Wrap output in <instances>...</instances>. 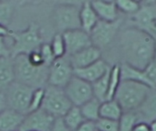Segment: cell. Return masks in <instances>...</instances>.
Segmentation results:
<instances>
[{
	"instance_id": "17",
	"label": "cell",
	"mask_w": 156,
	"mask_h": 131,
	"mask_svg": "<svg viewBox=\"0 0 156 131\" xmlns=\"http://www.w3.org/2000/svg\"><path fill=\"white\" fill-rule=\"evenodd\" d=\"M139 122L150 124L156 120V89L152 88L141 104V106L135 110Z\"/></svg>"
},
{
	"instance_id": "22",
	"label": "cell",
	"mask_w": 156,
	"mask_h": 131,
	"mask_svg": "<svg viewBox=\"0 0 156 131\" xmlns=\"http://www.w3.org/2000/svg\"><path fill=\"white\" fill-rule=\"evenodd\" d=\"M121 68V78L122 80H131V81H136L139 83H143L148 87H151V84L144 73V70H140L137 68H134L133 67H130L128 65L122 64L120 65Z\"/></svg>"
},
{
	"instance_id": "30",
	"label": "cell",
	"mask_w": 156,
	"mask_h": 131,
	"mask_svg": "<svg viewBox=\"0 0 156 131\" xmlns=\"http://www.w3.org/2000/svg\"><path fill=\"white\" fill-rule=\"evenodd\" d=\"M49 44H50L52 52L56 59L66 56V45H65V41H64L62 34L56 33L54 36L52 37L51 43Z\"/></svg>"
},
{
	"instance_id": "44",
	"label": "cell",
	"mask_w": 156,
	"mask_h": 131,
	"mask_svg": "<svg viewBox=\"0 0 156 131\" xmlns=\"http://www.w3.org/2000/svg\"><path fill=\"white\" fill-rule=\"evenodd\" d=\"M154 32H155V36H156V25H155V29H154Z\"/></svg>"
},
{
	"instance_id": "9",
	"label": "cell",
	"mask_w": 156,
	"mask_h": 131,
	"mask_svg": "<svg viewBox=\"0 0 156 131\" xmlns=\"http://www.w3.org/2000/svg\"><path fill=\"white\" fill-rule=\"evenodd\" d=\"M34 89L14 81L5 91L7 108L22 115H27Z\"/></svg>"
},
{
	"instance_id": "14",
	"label": "cell",
	"mask_w": 156,
	"mask_h": 131,
	"mask_svg": "<svg viewBox=\"0 0 156 131\" xmlns=\"http://www.w3.org/2000/svg\"><path fill=\"white\" fill-rule=\"evenodd\" d=\"M112 66L101 58L97 62L80 69H74V76L87 81L90 84L94 83L101 77H103L110 69Z\"/></svg>"
},
{
	"instance_id": "36",
	"label": "cell",
	"mask_w": 156,
	"mask_h": 131,
	"mask_svg": "<svg viewBox=\"0 0 156 131\" xmlns=\"http://www.w3.org/2000/svg\"><path fill=\"white\" fill-rule=\"evenodd\" d=\"M29 61L33 64V65H36V66H45L44 65V62H43V59L38 52V50L37 51H34L32 53H30L28 56H27Z\"/></svg>"
},
{
	"instance_id": "43",
	"label": "cell",
	"mask_w": 156,
	"mask_h": 131,
	"mask_svg": "<svg viewBox=\"0 0 156 131\" xmlns=\"http://www.w3.org/2000/svg\"><path fill=\"white\" fill-rule=\"evenodd\" d=\"M153 60H155L156 61V45H155V51H154V59Z\"/></svg>"
},
{
	"instance_id": "2",
	"label": "cell",
	"mask_w": 156,
	"mask_h": 131,
	"mask_svg": "<svg viewBox=\"0 0 156 131\" xmlns=\"http://www.w3.org/2000/svg\"><path fill=\"white\" fill-rule=\"evenodd\" d=\"M14 60L15 81L33 89L44 88L48 86L49 67L33 65L27 56H17Z\"/></svg>"
},
{
	"instance_id": "26",
	"label": "cell",
	"mask_w": 156,
	"mask_h": 131,
	"mask_svg": "<svg viewBox=\"0 0 156 131\" xmlns=\"http://www.w3.org/2000/svg\"><path fill=\"white\" fill-rule=\"evenodd\" d=\"M112 68V67H111ZM111 70V69H110ZM110 70L100 79L95 81L91 84L93 96L95 98H97L101 103L107 100V95H108V88H109V75Z\"/></svg>"
},
{
	"instance_id": "28",
	"label": "cell",
	"mask_w": 156,
	"mask_h": 131,
	"mask_svg": "<svg viewBox=\"0 0 156 131\" xmlns=\"http://www.w3.org/2000/svg\"><path fill=\"white\" fill-rule=\"evenodd\" d=\"M119 121V131H133L139 123V118L135 111L123 112Z\"/></svg>"
},
{
	"instance_id": "20",
	"label": "cell",
	"mask_w": 156,
	"mask_h": 131,
	"mask_svg": "<svg viewBox=\"0 0 156 131\" xmlns=\"http://www.w3.org/2000/svg\"><path fill=\"white\" fill-rule=\"evenodd\" d=\"M15 81L14 60L12 57L0 58V91L5 92Z\"/></svg>"
},
{
	"instance_id": "37",
	"label": "cell",
	"mask_w": 156,
	"mask_h": 131,
	"mask_svg": "<svg viewBox=\"0 0 156 131\" xmlns=\"http://www.w3.org/2000/svg\"><path fill=\"white\" fill-rule=\"evenodd\" d=\"M51 131H70L69 129V128L65 125L64 121L62 119H56L54 123H53V126H52V129Z\"/></svg>"
},
{
	"instance_id": "25",
	"label": "cell",
	"mask_w": 156,
	"mask_h": 131,
	"mask_svg": "<svg viewBox=\"0 0 156 131\" xmlns=\"http://www.w3.org/2000/svg\"><path fill=\"white\" fill-rule=\"evenodd\" d=\"M65 125L69 128L70 131L76 130L83 122H85V119L80 111V107L72 106V108L65 114L62 118Z\"/></svg>"
},
{
	"instance_id": "10",
	"label": "cell",
	"mask_w": 156,
	"mask_h": 131,
	"mask_svg": "<svg viewBox=\"0 0 156 131\" xmlns=\"http://www.w3.org/2000/svg\"><path fill=\"white\" fill-rule=\"evenodd\" d=\"M74 77V68L69 61V57L65 56L57 58L49 67L48 85L65 88Z\"/></svg>"
},
{
	"instance_id": "21",
	"label": "cell",
	"mask_w": 156,
	"mask_h": 131,
	"mask_svg": "<svg viewBox=\"0 0 156 131\" xmlns=\"http://www.w3.org/2000/svg\"><path fill=\"white\" fill-rule=\"evenodd\" d=\"M24 3L20 0H0V24L8 27L17 7Z\"/></svg>"
},
{
	"instance_id": "8",
	"label": "cell",
	"mask_w": 156,
	"mask_h": 131,
	"mask_svg": "<svg viewBox=\"0 0 156 131\" xmlns=\"http://www.w3.org/2000/svg\"><path fill=\"white\" fill-rule=\"evenodd\" d=\"M124 24L144 30L156 38L154 32L156 25V1H141L140 8L135 14L130 16H124Z\"/></svg>"
},
{
	"instance_id": "40",
	"label": "cell",
	"mask_w": 156,
	"mask_h": 131,
	"mask_svg": "<svg viewBox=\"0 0 156 131\" xmlns=\"http://www.w3.org/2000/svg\"><path fill=\"white\" fill-rule=\"evenodd\" d=\"M133 131H151L150 130V128H149V125L146 124V123H144V122H139Z\"/></svg>"
},
{
	"instance_id": "35",
	"label": "cell",
	"mask_w": 156,
	"mask_h": 131,
	"mask_svg": "<svg viewBox=\"0 0 156 131\" xmlns=\"http://www.w3.org/2000/svg\"><path fill=\"white\" fill-rule=\"evenodd\" d=\"M1 57H11L10 46L5 43V37H0V58Z\"/></svg>"
},
{
	"instance_id": "42",
	"label": "cell",
	"mask_w": 156,
	"mask_h": 131,
	"mask_svg": "<svg viewBox=\"0 0 156 131\" xmlns=\"http://www.w3.org/2000/svg\"><path fill=\"white\" fill-rule=\"evenodd\" d=\"M149 125V128H150V130L151 131H156V120L155 121H153L151 122Z\"/></svg>"
},
{
	"instance_id": "6",
	"label": "cell",
	"mask_w": 156,
	"mask_h": 131,
	"mask_svg": "<svg viewBox=\"0 0 156 131\" xmlns=\"http://www.w3.org/2000/svg\"><path fill=\"white\" fill-rule=\"evenodd\" d=\"M124 24V16H122L114 22H105L99 20L97 25L90 33L92 46L101 52L108 50L114 43L119 32Z\"/></svg>"
},
{
	"instance_id": "16",
	"label": "cell",
	"mask_w": 156,
	"mask_h": 131,
	"mask_svg": "<svg viewBox=\"0 0 156 131\" xmlns=\"http://www.w3.org/2000/svg\"><path fill=\"white\" fill-rule=\"evenodd\" d=\"M90 5L97 14L99 19L101 21L114 22L122 16L117 8L115 1L93 0L90 1Z\"/></svg>"
},
{
	"instance_id": "32",
	"label": "cell",
	"mask_w": 156,
	"mask_h": 131,
	"mask_svg": "<svg viewBox=\"0 0 156 131\" xmlns=\"http://www.w3.org/2000/svg\"><path fill=\"white\" fill-rule=\"evenodd\" d=\"M38 52H39V54L43 59L44 65L48 67H50V66L56 60V57L52 52L50 44L49 43H43L40 46V47L38 48Z\"/></svg>"
},
{
	"instance_id": "4",
	"label": "cell",
	"mask_w": 156,
	"mask_h": 131,
	"mask_svg": "<svg viewBox=\"0 0 156 131\" xmlns=\"http://www.w3.org/2000/svg\"><path fill=\"white\" fill-rule=\"evenodd\" d=\"M152 88L143 83L122 80L114 96L123 112L135 111L144 102Z\"/></svg>"
},
{
	"instance_id": "12",
	"label": "cell",
	"mask_w": 156,
	"mask_h": 131,
	"mask_svg": "<svg viewBox=\"0 0 156 131\" xmlns=\"http://www.w3.org/2000/svg\"><path fill=\"white\" fill-rule=\"evenodd\" d=\"M66 45V56H72L92 46L90 34L81 28L67 31L62 34Z\"/></svg>"
},
{
	"instance_id": "45",
	"label": "cell",
	"mask_w": 156,
	"mask_h": 131,
	"mask_svg": "<svg viewBox=\"0 0 156 131\" xmlns=\"http://www.w3.org/2000/svg\"><path fill=\"white\" fill-rule=\"evenodd\" d=\"M155 88V89H156V87H155V88Z\"/></svg>"
},
{
	"instance_id": "19",
	"label": "cell",
	"mask_w": 156,
	"mask_h": 131,
	"mask_svg": "<svg viewBox=\"0 0 156 131\" xmlns=\"http://www.w3.org/2000/svg\"><path fill=\"white\" fill-rule=\"evenodd\" d=\"M99 17L90 5V1L82 2L80 11V28L87 33H90L93 27L99 22Z\"/></svg>"
},
{
	"instance_id": "11",
	"label": "cell",
	"mask_w": 156,
	"mask_h": 131,
	"mask_svg": "<svg viewBox=\"0 0 156 131\" xmlns=\"http://www.w3.org/2000/svg\"><path fill=\"white\" fill-rule=\"evenodd\" d=\"M64 91L72 106L75 107H80L94 98L91 84L76 76L65 87Z\"/></svg>"
},
{
	"instance_id": "27",
	"label": "cell",
	"mask_w": 156,
	"mask_h": 131,
	"mask_svg": "<svg viewBox=\"0 0 156 131\" xmlns=\"http://www.w3.org/2000/svg\"><path fill=\"white\" fill-rule=\"evenodd\" d=\"M121 81H122V78H121L120 65H113L110 70V75H109V88H108L107 100H111L114 98V96L120 86Z\"/></svg>"
},
{
	"instance_id": "33",
	"label": "cell",
	"mask_w": 156,
	"mask_h": 131,
	"mask_svg": "<svg viewBox=\"0 0 156 131\" xmlns=\"http://www.w3.org/2000/svg\"><path fill=\"white\" fill-rule=\"evenodd\" d=\"M97 131H119V121L100 118L96 122Z\"/></svg>"
},
{
	"instance_id": "39",
	"label": "cell",
	"mask_w": 156,
	"mask_h": 131,
	"mask_svg": "<svg viewBox=\"0 0 156 131\" xmlns=\"http://www.w3.org/2000/svg\"><path fill=\"white\" fill-rule=\"evenodd\" d=\"M5 109H7L5 95V92L0 91V113H1L2 111H4Z\"/></svg>"
},
{
	"instance_id": "23",
	"label": "cell",
	"mask_w": 156,
	"mask_h": 131,
	"mask_svg": "<svg viewBox=\"0 0 156 131\" xmlns=\"http://www.w3.org/2000/svg\"><path fill=\"white\" fill-rule=\"evenodd\" d=\"M123 113L121 106L118 102L114 99L106 100L101 103L100 109V118L112 119V120H119Z\"/></svg>"
},
{
	"instance_id": "38",
	"label": "cell",
	"mask_w": 156,
	"mask_h": 131,
	"mask_svg": "<svg viewBox=\"0 0 156 131\" xmlns=\"http://www.w3.org/2000/svg\"><path fill=\"white\" fill-rule=\"evenodd\" d=\"M74 131H97L95 122L91 121H85L83 122L76 130Z\"/></svg>"
},
{
	"instance_id": "34",
	"label": "cell",
	"mask_w": 156,
	"mask_h": 131,
	"mask_svg": "<svg viewBox=\"0 0 156 131\" xmlns=\"http://www.w3.org/2000/svg\"><path fill=\"white\" fill-rule=\"evenodd\" d=\"M150 84L152 88H154L156 87V61L152 60V62L146 67V68L144 70Z\"/></svg>"
},
{
	"instance_id": "24",
	"label": "cell",
	"mask_w": 156,
	"mask_h": 131,
	"mask_svg": "<svg viewBox=\"0 0 156 131\" xmlns=\"http://www.w3.org/2000/svg\"><path fill=\"white\" fill-rule=\"evenodd\" d=\"M101 102L93 98L80 107V111L86 121L96 122L100 119V109Z\"/></svg>"
},
{
	"instance_id": "18",
	"label": "cell",
	"mask_w": 156,
	"mask_h": 131,
	"mask_svg": "<svg viewBox=\"0 0 156 131\" xmlns=\"http://www.w3.org/2000/svg\"><path fill=\"white\" fill-rule=\"evenodd\" d=\"M25 117L13 109H5L0 113V131H18Z\"/></svg>"
},
{
	"instance_id": "31",
	"label": "cell",
	"mask_w": 156,
	"mask_h": 131,
	"mask_svg": "<svg viewBox=\"0 0 156 131\" xmlns=\"http://www.w3.org/2000/svg\"><path fill=\"white\" fill-rule=\"evenodd\" d=\"M44 97H45V88L34 89L31 99H30V105H29L27 114L41 109L42 104L44 101Z\"/></svg>"
},
{
	"instance_id": "5",
	"label": "cell",
	"mask_w": 156,
	"mask_h": 131,
	"mask_svg": "<svg viewBox=\"0 0 156 131\" xmlns=\"http://www.w3.org/2000/svg\"><path fill=\"white\" fill-rule=\"evenodd\" d=\"M82 2H59L53 10L52 20L57 33L80 28V11Z\"/></svg>"
},
{
	"instance_id": "41",
	"label": "cell",
	"mask_w": 156,
	"mask_h": 131,
	"mask_svg": "<svg viewBox=\"0 0 156 131\" xmlns=\"http://www.w3.org/2000/svg\"><path fill=\"white\" fill-rule=\"evenodd\" d=\"M10 32H11V30L8 27H6V26L0 24V37H5V38L6 36H9Z\"/></svg>"
},
{
	"instance_id": "15",
	"label": "cell",
	"mask_w": 156,
	"mask_h": 131,
	"mask_svg": "<svg viewBox=\"0 0 156 131\" xmlns=\"http://www.w3.org/2000/svg\"><path fill=\"white\" fill-rule=\"evenodd\" d=\"M69 57V56H68ZM69 61L74 69L83 68L102 58V52L94 46L87 47L72 56H69Z\"/></svg>"
},
{
	"instance_id": "1",
	"label": "cell",
	"mask_w": 156,
	"mask_h": 131,
	"mask_svg": "<svg viewBox=\"0 0 156 131\" xmlns=\"http://www.w3.org/2000/svg\"><path fill=\"white\" fill-rule=\"evenodd\" d=\"M156 38L151 34L123 24L114 43L106 51L115 50L114 65H128L144 70L152 62L155 51Z\"/></svg>"
},
{
	"instance_id": "7",
	"label": "cell",
	"mask_w": 156,
	"mask_h": 131,
	"mask_svg": "<svg viewBox=\"0 0 156 131\" xmlns=\"http://www.w3.org/2000/svg\"><path fill=\"white\" fill-rule=\"evenodd\" d=\"M72 108V104L68 98L64 88L47 86L45 88V97L41 109L52 116L54 119H62Z\"/></svg>"
},
{
	"instance_id": "3",
	"label": "cell",
	"mask_w": 156,
	"mask_h": 131,
	"mask_svg": "<svg viewBox=\"0 0 156 131\" xmlns=\"http://www.w3.org/2000/svg\"><path fill=\"white\" fill-rule=\"evenodd\" d=\"M9 37L12 39L10 46L12 58L21 55L28 56L30 53L38 50L44 43L40 26L34 22L24 30H11Z\"/></svg>"
},
{
	"instance_id": "13",
	"label": "cell",
	"mask_w": 156,
	"mask_h": 131,
	"mask_svg": "<svg viewBox=\"0 0 156 131\" xmlns=\"http://www.w3.org/2000/svg\"><path fill=\"white\" fill-rule=\"evenodd\" d=\"M56 119L42 109L26 115L18 131H51Z\"/></svg>"
},
{
	"instance_id": "29",
	"label": "cell",
	"mask_w": 156,
	"mask_h": 131,
	"mask_svg": "<svg viewBox=\"0 0 156 131\" xmlns=\"http://www.w3.org/2000/svg\"><path fill=\"white\" fill-rule=\"evenodd\" d=\"M117 8L123 16H130L135 14L141 5V1L134 0H118L115 1Z\"/></svg>"
}]
</instances>
